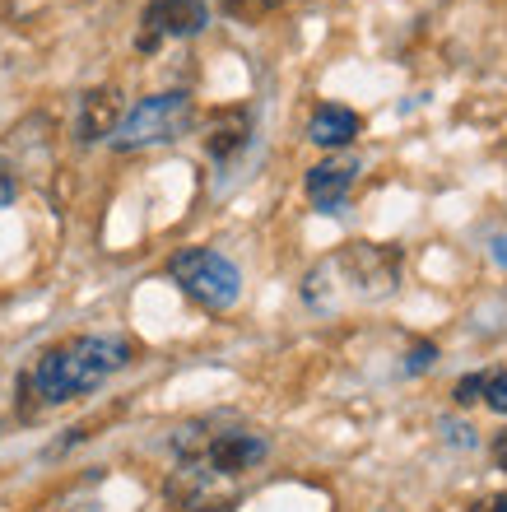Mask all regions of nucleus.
Instances as JSON below:
<instances>
[{
    "instance_id": "obj_1",
    "label": "nucleus",
    "mask_w": 507,
    "mask_h": 512,
    "mask_svg": "<svg viewBox=\"0 0 507 512\" xmlns=\"http://www.w3.org/2000/svg\"><path fill=\"white\" fill-rule=\"evenodd\" d=\"M401 284V247L382 243H349L335 256H326L317 270H307L303 298L307 308L331 312L340 303H377V298L396 294Z\"/></svg>"
},
{
    "instance_id": "obj_2",
    "label": "nucleus",
    "mask_w": 507,
    "mask_h": 512,
    "mask_svg": "<svg viewBox=\"0 0 507 512\" xmlns=\"http://www.w3.org/2000/svg\"><path fill=\"white\" fill-rule=\"evenodd\" d=\"M131 354H135L131 340H121V336H75L42 354L38 364H33V373H28V387L47 405L75 401V396L98 391L112 373H121V368L131 364Z\"/></svg>"
},
{
    "instance_id": "obj_3",
    "label": "nucleus",
    "mask_w": 507,
    "mask_h": 512,
    "mask_svg": "<svg viewBox=\"0 0 507 512\" xmlns=\"http://www.w3.org/2000/svg\"><path fill=\"white\" fill-rule=\"evenodd\" d=\"M196 122V103L187 89H168V94H149L140 98L131 112H121L117 131H112V149L135 154V149H154V145H173L191 131Z\"/></svg>"
},
{
    "instance_id": "obj_4",
    "label": "nucleus",
    "mask_w": 507,
    "mask_h": 512,
    "mask_svg": "<svg viewBox=\"0 0 507 512\" xmlns=\"http://www.w3.org/2000/svg\"><path fill=\"white\" fill-rule=\"evenodd\" d=\"M168 275L191 303H201L205 312H228L242 298V270L214 247H182L168 261Z\"/></svg>"
},
{
    "instance_id": "obj_5",
    "label": "nucleus",
    "mask_w": 507,
    "mask_h": 512,
    "mask_svg": "<svg viewBox=\"0 0 507 512\" xmlns=\"http://www.w3.org/2000/svg\"><path fill=\"white\" fill-rule=\"evenodd\" d=\"M205 24H210L205 0H149L140 52H154L163 38H196V33H205Z\"/></svg>"
},
{
    "instance_id": "obj_6",
    "label": "nucleus",
    "mask_w": 507,
    "mask_h": 512,
    "mask_svg": "<svg viewBox=\"0 0 507 512\" xmlns=\"http://www.w3.org/2000/svg\"><path fill=\"white\" fill-rule=\"evenodd\" d=\"M359 182V159L349 154H335V159H321L312 173H307V201L317 205L321 215H340L349 201V191Z\"/></svg>"
},
{
    "instance_id": "obj_7",
    "label": "nucleus",
    "mask_w": 507,
    "mask_h": 512,
    "mask_svg": "<svg viewBox=\"0 0 507 512\" xmlns=\"http://www.w3.org/2000/svg\"><path fill=\"white\" fill-rule=\"evenodd\" d=\"M117 122H121V94H117V89H112V84L89 89V94L80 98V112H75V140H80V145L112 140Z\"/></svg>"
},
{
    "instance_id": "obj_8",
    "label": "nucleus",
    "mask_w": 507,
    "mask_h": 512,
    "mask_svg": "<svg viewBox=\"0 0 507 512\" xmlns=\"http://www.w3.org/2000/svg\"><path fill=\"white\" fill-rule=\"evenodd\" d=\"M363 135V117L354 108H340V103H317L312 117H307V140L321 149H345Z\"/></svg>"
},
{
    "instance_id": "obj_9",
    "label": "nucleus",
    "mask_w": 507,
    "mask_h": 512,
    "mask_svg": "<svg viewBox=\"0 0 507 512\" xmlns=\"http://www.w3.org/2000/svg\"><path fill=\"white\" fill-rule=\"evenodd\" d=\"M247 135H252V117L242 108H228V112H214L210 117V135H205V149H210L214 163H228L247 145Z\"/></svg>"
},
{
    "instance_id": "obj_10",
    "label": "nucleus",
    "mask_w": 507,
    "mask_h": 512,
    "mask_svg": "<svg viewBox=\"0 0 507 512\" xmlns=\"http://www.w3.org/2000/svg\"><path fill=\"white\" fill-rule=\"evenodd\" d=\"M284 0H224V10L233 14V19H247V24H252V19H266L270 10H280Z\"/></svg>"
},
{
    "instance_id": "obj_11",
    "label": "nucleus",
    "mask_w": 507,
    "mask_h": 512,
    "mask_svg": "<svg viewBox=\"0 0 507 512\" xmlns=\"http://www.w3.org/2000/svg\"><path fill=\"white\" fill-rule=\"evenodd\" d=\"M494 415H507V373H489L484 378V396H480Z\"/></svg>"
},
{
    "instance_id": "obj_12",
    "label": "nucleus",
    "mask_w": 507,
    "mask_h": 512,
    "mask_svg": "<svg viewBox=\"0 0 507 512\" xmlns=\"http://www.w3.org/2000/svg\"><path fill=\"white\" fill-rule=\"evenodd\" d=\"M484 378H489V373H470V378H461V382H456V391H452V396H456V405L480 401V396H484Z\"/></svg>"
},
{
    "instance_id": "obj_13",
    "label": "nucleus",
    "mask_w": 507,
    "mask_h": 512,
    "mask_svg": "<svg viewBox=\"0 0 507 512\" xmlns=\"http://www.w3.org/2000/svg\"><path fill=\"white\" fill-rule=\"evenodd\" d=\"M14 201H19V177H14L10 163H0V210L14 205Z\"/></svg>"
},
{
    "instance_id": "obj_14",
    "label": "nucleus",
    "mask_w": 507,
    "mask_h": 512,
    "mask_svg": "<svg viewBox=\"0 0 507 512\" xmlns=\"http://www.w3.org/2000/svg\"><path fill=\"white\" fill-rule=\"evenodd\" d=\"M433 359H438V350H433V345H414L405 373H424V368H433Z\"/></svg>"
},
{
    "instance_id": "obj_15",
    "label": "nucleus",
    "mask_w": 507,
    "mask_h": 512,
    "mask_svg": "<svg viewBox=\"0 0 507 512\" xmlns=\"http://www.w3.org/2000/svg\"><path fill=\"white\" fill-rule=\"evenodd\" d=\"M466 512H507V494H494V499H480V503H470Z\"/></svg>"
},
{
    "instance_id": "obj_16",
    "label": "nucleus",
    "mask_w": 507,
    "mask_h": 512,
    "mask_svg": "<svg viewBox=\"0 0 507 512\" xmlns=\"http://www.w3.org/2000/svg\"><path fill=\"white\" fill-rule=\"evenodd\" d=\"M494 457H498V466H503V471H507V429L494 438Z\"/></svg>"
},
{
    "instance_id": "obj_17",
    "label": "nucleus",
    "mask_w": 507,
    "mask_h": 512,
    "mask_svg": "<svg viewBox=\"0 0 507 512\" xmlns=\"http://www.w3.org/2000/svg\"><path fill=\"white\" fill-rule=\"evenodd\" d=\"M494 261L507 270V238H498V243H494Z\"/></svg>"
}]
</instances>
